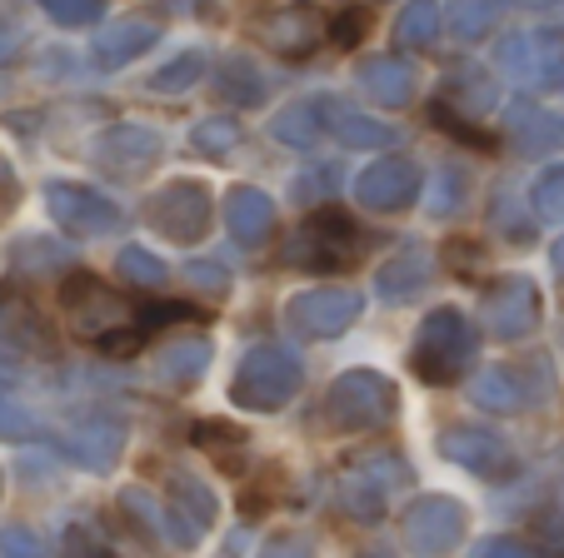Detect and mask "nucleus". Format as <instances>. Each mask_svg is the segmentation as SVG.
Returning <instances> with one entry per match:
<instances>
[{
	"mask_svg": "<svg viewBox=\"0 0 564 558\" xmlns=\"http://www.w3.org/2000/svg\"><path fill=\"white\" fill-rule=\"evenodd\" d=\"M355 80H360L365 96L384 110H405L420 90V70L405 61V55H370V61H360Z\"/></svg>",
	"mask_w": 564,
	"mask_h": 558,
	"instance_id": "obj_22",
	"label": "nucleus"
},
{
	"mask_svg": "<svg viewBox=\"0 0 564 558\" xmlns=\"http://www.w3.org/2000/svg\"><path fill=\"white\" fill-rule=\"evenodd\" d=\"M210 354L215 349L205 335L171 339L165 354H160V374H165V384H175V390H195V384L205 380V369H210Z\"/></svg>",
	"mask_w": 564,
	"mask_h": 558,
	"instance_id": "obj_28",
	"label": "nucleus"
},
{
	"mask_svg": "<svg viewBox=\"0 0 564 558\" xmlns=\"http://www.w3.org/2000/svg\"><path fill=\"white\" fill-rule=\"evenodd\" d=\"M360 315H365V295L340 285L300 289V295L285 299V325L305 339H340Z\"/></svg>",
	"mask_w": 564,
	"mask_h": 558,
	"instance_id": "obj_11",
	"label": "nucleus"
},
{
	"mask_svg": "<svg viewBox=\"0 0 564 558\" xmlns=\"http://www.w3.org/2000/svg\"><path fill=\"white\" fill-rule=\"evenodd\" d=\"M45 15H51L55 25H65V31H80V25H96L100 15H106V0H35Z\"/></svg>",
	"mask_w": 564,
	"mask_h": 558,
	"instance_id": "obj_38",
	"label": "nucleus"
},
{
	"mask_svg": "<svg viewBox=\"0 0 564 558\" xmlns=\"http://www.w3.org/2000/svg\"><path fill=\"white\" fill-rule=\"evenodd\" d=\"M550 260H554V270H560V280H564V240H554V250H550Z\"/></svg>",
	"mask_w": 564,
	"mask_h": 558,
	"instance_id": "obj_49",
	"label": "nucleus"
},
{
	"mask_svg": "<svg viewBox=\"0 0 564 558\" xmlns=\"http://www.w3.org/2000/svg\"><path fill=\"white\" fill-rule=\"evenodd\" d=\"M0 489H6V474H0Z\"/></svg>",
	"mask_w": 564,
	"mask_h": 558,
	"instance_id": "obj_52",
	"label": "nucleus"
},
{
	"mask_svg": "<svg viewBox=\"0 0 564 558\" xmlns=\"http://www.w3.org/2000/svg\"><path fill=\"white\" fill-rule=\"evenodd\" d=\"M505 130H510L514 150H524V155H554L564 140V120L540 110L534 100H514V106L505 110Z\"/></svg>",
	"mask_w": 564,
	"mask_h": 558,
	"instance_id": "obj_25",
	"label": "nucleus"
},
{
	"mask_svg": "<svg viewBox=\"0 0 564 558\" xmlns=\"http://www.w3.org/2000/svg\"><path fill=\"white\" fill-rule=\"evenodd\" d=\"M61 315L70 319V329L86 344H96L100 354L120 359V354H135L145 344V329H140L135 309L126 305L120 289H110L100 274L90 270H75L61 280Z\"/></svg>",
	"mask_w": 564,
	"mask_h": 558,
	"instance_id": "obj_1",
	"label": "nucleus"
},
{
	"mask_svg": "<svg viewBox=\"0 0 564 558\" xmlns=\"http://www.w3.org/2000/svg\"><path fill=\"white\" fill-rule=\"evenodd\" d=\"M116 504H120V514L130 518V528H140L150 544H165V548H195V544H200V534H195V528L185 524V518L175 514V508L165 504L160 494H150L145 484L120 489Z\"/></svg>",
	"mask_w": 564,
	"mask_h": 558,
	"instance_id": "obj_18",
	"label": "nucleus"
},
{
	"mask_svg": "<svg viewBox=\"0 0 564 558\" xmlns=\"http://www.w3.org/2000/svg\"><path fill=\"white\" fill-rule=\"evenodd\" d=\"M479 319H485V335L500 339V344L534 335L540 329V289H534L530 274H500L479 295Z\"/></svg>",
	"mask_w": 564,
	"mask_h": 558,
	"instance_id": "obj_10",
	"label": "nucleus"
},
{
	"mask_svg": "<svg viewBox=\"0 0 564 558\" xmlns=\"http://www.w3.org/2000/svg\"><path fill=\"white\" fill-rule=\"evenodd\" d=\"M440 0H405V11L394 21V41L405 45V51H425V45L440 41Z\"/></svg>",
	"mask_w": 564,
	"mask_h": 558,
	"instance_id": "obj_31",
	"label": "nucleus"
},
{
	"mask_svg": "<svg viewBox=\"0 0 564 558\" xmlns=\"http://www.w3.org/2000/svg\"><path fill=\"white\" fill-rule=\"evenodd\" d=\"M365 31H370V11H360V6H350V11H340L335 21H325V35H330L340 51H355V45L365 41Z\"/></svg>",
	"mask_w": 564,
	"mask_h": 558,
	"instance_id": "obj_42",
	"label": "nucleus"
},
{
	"mask_svg": "<svg viewBox=\"0 0 564 558\" xmlns=\"http://www.w3.org/2000/svg\"><path fill=\"white\" fill-rule=\"evenodd\" d=\"M205 80V55L200 51H181L175 61H165L155 75L145 80V90L150 96H185L191 85H200Z\"/></svg>",
	"mask_w": 564,
	"mask_h": 558,
	"instance_id": "obj_32",
	"label": "nucleus"
},
{
	"mask_svg": "<svg viewBox=\"0 0 564 558\" xmlns=\"http://www.w3.org/2000/svg\"><path fill=\"white\" fill-rule=\"evenodd\" d=\"M325 130V100H290L275 120H270V135L290 150H310Z\"/></svg>",
	"mask_w": 564,
	"mask_h": 558,
	"instance_id": "obj_30",
	"label": "nucleus"
},
{
	"mask_svg": "<svg viewBox=\"0 0 564 558\" xmlns=\"http://www.w3.org/2000/svg\"><path fill=\"white\" fill-rule=\"evenodd\" d=\"M530 205H534V220L564 225V165H550L540 179H534V185H530Z\"/></svg>",
	"mask_w": 564,
	"mask_h": 558,
	"instance_id": "obj_36",
	"label": "nucleus"
},
{
	"mask_svg": "<svg viewBox=\"0 0 564 558\" xmlns=\"http://www.w3.org/2000/svg\"><path fill=\"white\" fill-rule=\"evenodd\" d=\"M325 110H330V135L340 140L345 150H384V145H394V130L384 125V120H370V116H360V110H345L340 100H325Z\"/></svg>",
	"mask_w": 564,
	"mask_h": 558,
	"instance_id": "obj_29",
	"label": "nucleus"
},
{
	"mask_svg": "<svg viewBox=\"0 0 564 558\" xmlns=\"http://www.w3.org/2000/svg\"><path fill=\"white\" fill-rule=\"evenodd\" d=\"M305 384V364L285 344H256L240 354L230 380V400L246 414H280Z\"/></svg>",
	"mask_w": 564,
	"mask_h": 558,
	"instance_id": "obj_3",
	"label": "nucleus"
},
{
	"mask_svg": "<svg viewBox=\"0 0 564 558\" xmlns=\"http://www.w3.org/2000/svg\"><path fill=\"white\" fill-rule=\"evenodd\" d=\"M360 230L345 210L325 205L315 210L295 234L285 240V264L290 270H310V274H340V270H355L360 264Z\"/></svg>",
	"mask_w": 564,
	"mask_h": 558,
	"instance_id": "obj_6",
	"label": "nucleus"
},
{
	"mask_svg": "<svg viewBox=\"0 0 564 558\" xmlns=\"http://www.w3.org/2000/svg\"><path fill=\"white\" fill-rule=\"evenodd\" d=\"M246 439H250L246 429H235V424H225V419H205V424H195V444H200V449H210L220 469H235V463H240L235 453L246 449Z\"/></svg>",
	"mask_w": 564,
	"mask_h": 558,
	"instance_id": "obj_34",
	"label": "nucleus"
},
{
	"mask_svg": "<svg viewBox=\"0 0 564 558\" xmlns=\"http://www.w3.org/2000/svg\"><path fill=\"white\" fill-rule=\"evenodd\" d=\"M475 349H479V329L465 309H455V305L430 309V315L420 319L415 339H410V369H415V380H425V384H449L469 369Z\"/></svg>",
	"mask_w": 564,
	"mask_h": 558,
	"instance_id": "obj_2",
	"label": "nucleus"
},
{
	"mask_svg": "<svg viewBox=\"0 0 564 558\" xmlns=\"http://www.w3.org/2000/svg\"><path fill=\"white\" fill-rule=\"evenodd\" d=\"M191 145L200 150L205 160H225L235 145H240V120L230 116H205L191 125Z\"/></svg>",
	"mask_w": 564,
	"mask_h": 558,
	"instance_id": "obj_33",
	"label": "nucleus"
},
{
	"mask_svg": "<svg viewBox=\"0 0 564 558\" xmlns=\"http://www.w3.org/2000/svg\"><path fill=\"white\" fill-rule=\"evenodd\" d=\"M21 195H25V190H21V175L11 169V160L0 155V225H6L15 210H21Z\"/></svg>",
	"mask_w": 564,
	"mask_h": 558,
	"instance_id": "obj_45",
	"label": "nucleus"
},
{
	"mask_svg": "<svg viewBox=\"0 0 564 558\" xmlns=\"http://www.w3.org/2000/svg\"><path fill=\"white\" fill-rule=\"evenodd\" d=\"M215 90H220L230 106L256 110V106H265V96H270V75L260 70L246 51H235V55H225L220 70H215Z\"/></svg>",
	"mask_w": 564,
	"mask_h": 558,
	"instance_id": "obj_27",
	"label": "nucleus"
},
{
	"mask_svg": "<svg viewBox=\"0 0 564 558\" xmlns=\"http://www.w3.org/2000/svg\"><path fill=\"white\" fill-rule=\"evenodd\" d=\"M55 444L65 449V459H70L75 469L110 474L120 463V453H126V429H120L116 419H106V414H86V419H75Z\"/></svg>",
	"mask_w": 564,
	"mask_h": 558,
	"instance_id": "obj_17",
	"label": "nucleus"
},
{
	"mask_svg": "<svg viewBox=\"0 0 564 558\" xmlns=\"http://www.w3.org/2000/svg\"><path fill=\"white\" fill-rule=\"evenodd\" d=\"M160 155H165V135L150 125H135V120H126V125H110L106 135L90 145V160H96L100 175L110 179H140L150 175V169L160 165Z\"/></svg>",
	"mask_w": 564,
	"mask_h": 558,
	"instance_id": "obj_12",
	"label": "nucleus"
},
{
	"mask_svg": "<svg viewBox=\"0 0 564 558\" xmlns=\"http://www.w3.org/2000/svg\"><path fill=\"white\" fill-rule=\"evenodd\" d=\"M564 65V35L560 31H514L500 41V70L514 85L534 90V85H554Z\"/></svg>",
	"mask_w": 564,
	"mask_h": 558,
	"instance_id": "obj_16",
	"label": "nucleus"
},
{
	"mask_svg": "<svg viewBox=\"0 0 564 558\" xmlns=\"http://www.w3.org/2000/svg\"><path fill=\"white\" fill-rule=\"evenodd\" d=\"M155 41H160V25L130 15V21L106 25V31L90 41V55H96V65H106V70H126V65H135L145 51H155Z\"/></svg>",
	"mask_w": 564,
	"mask_h": 558,
	"instance_id": "obj_23",
	"label": "nucleus"
},
{
	"mask_svg": "<svg viewBox=\"0 0 564 558\" xmlns=\"http://www.w3.org/2000/svg\"><path fill=\"white\" fill-rule=\"evenodd\" d=\"M430 116H435V125H440V130H449V135L469 140V145H490V135H485V130H469V125H465V116H455V110H449L445 100H440V106L430 110Z\"/></svg>",
	"mask_w": 564,
	"mask_h": 558,
	"instance_id": "obj_46",
	"label": "nucleus"
},
{
	"mask_svg": "<svg viewBox=\"0 0 564 558\" xmlns=\"http://www.w3.org/2000/svg\"><path fill=\"white\" fill-rule=\"evenodd\" d=\"M25 55V25L15 15H0V70Z\"/></svg>",
	"mask_w": 564,
	"mask_h": 558,
	"instance_id": "obj_44",
	"label": "nucleus"
},
{
	"mask_svg": "<svg viewBox=\"0 0 564 558\" xmlns=\"http://www.w3.org/2000/svg\"><path fill=\"white\" fill-rule=\"evenodd\" d=\"M400 394L380 369H345L340 380L325 390V419L340 434H380L394 424Z\"/></svg>",
	"mask_w": 564,
	"mask_h": 558,
	"instance_id": "obj_5",
	"label": "nucleus"
},
{
	"mask_svg": "<svg viewBox=\"0 0 564 558\" xmlns=\"http://www.w3.org/2000/svg\"><path fill=\"white\" fill-rule=\"evenodd\" d=\"M0 558H51L41 534H31L25 524H6L0 528Z\"/></svg>",
	"mask_w": 564,
	"mask_h": 558,
	"instance_id": "obj_41",
	"label": "nucleus"
},
{
	"mask_svg": "<svg viewBox=\"0 0 564 558\" xmlns=\"http://www.w3.org/2000/svg\"><path fill=\"white\" fill-rule=\"evenodd\" d=\"M445 25H449L455 41H479V35L495 25V0H455L449 15H445Z\"/></svg>",
	"mask_w": 564,
	"mask_h": 558,
	"instance_id": "obj_35",
	"label": "nucleus"
},
{
	"mask_svg": "<svg viewBox=\"0 0 564 558\" xmlns=\"http://www.w3.org/2000/svg\"><path fill=\"white\" fill-rule=\"evenodd\" d=\"M260 558H315V548H310V538H300V534H275L265 548H260Z\"/></svg>",
	"mask_w": 564,
	"mask_h": 558,
	"instance_id": "obj_47",
	"label": "nucleus"
},
{
	"mask_svg": "<svg viewBox=\"0 0 564 558\" xmlns=\"http://www.w3.org/2000/svg\"><path fill=\"white\" fill-rule=\"evenodd\" d=\"M430 280H435V254L425 244H405L375 270V295L384 305H410V299H420L430 289Z\"/></svg>",
	"mask_w": 564,
	"mask_h": 558,
	"instance_id": "obj_20",
	"label": "nucleus"
},
{
	"mask_svg": "<svg viewBox=\"0 0 564 558\" xmlns=\"http://www.w3.org/2000/svg\"><path fill=\"white\" fill-rule=\"evenodd\" d=\"M435 444L449 463H459V469H469V474H479V479H510L514 474L510 439L485 429V424H445Z\"/></svg>",
	"mask_w": 564,
	"mask_h": 558,
	"instance_id": "obj_14",
	"label": "nucleus"
},
{
	"mask_svg": "<svg viewBox=\"0 0 564 558\" xmlns=\"http://www.w3.org/2000/svg\"><path fill=\"white\" fill-rule=\"evenodd\" d=\"M185 280H191L195 289H200V295H210V299H225L230 295V274L220 270V264H185Z\"/></svg>",
	"mask_w": 564,
	"mask_h": 558,
	"instance_id": "obj_43",
	"label": "nucleus"
},
{
	"mask_svg": "<svg viewBox=\"0 0 564 558\" xmlns=\"http://www.w3.org/2000/svg\"><path fill=\"white\" fill-rule=\"evenodd\" d=\"M415 195H420L415 160H375V165L355 179V200L370 215H400Z\"/></svg>",
	"mask_w": 564,
	"mask_h": 558,
	"instance_id": "obj_19",
	"label": "nucleus"
},
{
	"mask_svg": "<svg viewBox=\"0 0 564 558\" xmlns=\"http://www.w3.org/2000/svg\"><path fill=\"white\" fill-rule=\"evenodd\" d=\"M554 85H560V90H564V65H560V75H554Z\"/></svg>",
	"mask_w": 564,
	"mask_h": 558,
	"instance_id": "obj_50",
	"label": "nucleus"
},
{
	"mask_svg": "<svg viewBox=\"0 0 564 558\" xmlns=\"http://www.w3.org/2000/svg\"><path fill=\"white\" fill-rule=\"evenodd\" d=\"M210 220H215V205L200 179H165L145 200V225L175 244H200L210 234Z\"/></svg>",
	"mask_w": 564,
	"mask_h": 558,
	"instance_id": "obj_7",
	"label": "nucleus"
},
{
	"mask_svg": "<svg viewBox=\"0 0 564 558\" xmlns=\"http://www.w3.org/2000/svg\"><path fill=\"white\" fill-rule=\"evenodd\" d=\"M459 195H465V175H459L455 165H449V169H440V175H435V185H430V215H435V220H445V215H455V210H459Z\"/></svg>",
	"mask_w": 564,
	"mask_h": 558,
	"instance_id": "obj_39",
	"label": "nucleus"
},
{
	"mask_svg": "<svg viewBox=\"0 0 564 558\" xmlns=\"http://www.w3.org/2000/svg\"><path fill=\"white\" fill-rule=\"evenodd\" d=\"M225 230L240 244H265L270 230H275V200L256 185H235L225 195Z\"/></svg>",
	"mask_w": 564,
	"mask_h": 558,
	"instance_id": "obj_24",
	"label": "nucleus"
},
{
	"mask_svg": "<svg viewBox=\"0 0 564 558\" xmlns=\"http://www.w3.org/2000/svg\"><path fill=\"white\" fill-rule=\"evenodd\" d=\"M400 479H410V463L394 449H360L340 463V479H335V499L355 524H380L390 494L400 489Z\"/></svg>",
	"mask_w": 564,
	"mask_h": 558,
	"instance_id": "obj_4",
	"label": "nucleus"
},
{
	"mask_svg": "<svg viewBox=\"0 0 564 558\" xmlns=\"http://www.w3.org/2000/svg\"><path fill=\"white\" fill-rule=\"evenodd\" d=\"M475 558H540V554H534L524 538H505V534H500V538H485Z\"/></svg>",
	"mask_w": 564,
	"mask_h": 558,
	"instance_id": "obj_48",
	"label": "nucleus"
},
{
	"mask_svg": "<svg viewBox=\"0 0 564 558\" xmlns=\"http://www.w3.org/2000/svg\"><path fill=\"white\" fill-rule=\"evenodd\" d=\"M0 349H11V354H55V335L51 325L41 319V309L31 305V295L21 289H6L0 295Z\"/></svg>",
	"mask_w": 564,
	"mask_h": 558,
	"instance_id": "obj_21",
	"label": "nucleus"
},
{
	"mask_svg": "<svg viewBox=\"0 0 564 558\" xmlns=\"http://www.w3.org/2000/svg\"><path fill=\"white\" fill-rule=\"evenodd\" d=\"M45 210H51V220L61 225L65 234H75V240H100V234H116L120 225H126L116 200H106V195L90 190V185H75V179H51V185H45Z\"/></svg>",
	"mask_w": 564,
	"mask_h": 558,
	"instance_id": "obj_9",
	"label": "nucleus"
},
{
	"mask_svg": "<svg viewBox=\"0 0 564 558\" xmlns=\"http://www.w3.org/2000/svg\"><path fill=\"white\" fill-rule=\"evenodd\" d=\"M465 504L449 494H420L405 504L400 514V534H405V548L415 558H440L465 538Z\"/></svg>",
	"mask_w": 564,
	"mask_h": 558,
	"instance_id": "obj_8",
	"label": "nucleus"
},
{
	"mask_svg": "<svg viewBox=\"0 0 564 558\" xmlns=\"http://www.w3.org/2000/svg\"><path fill=\"white\" fill-rule=\"evenodd\" d=\"M116 270H120V280H130V285H140V289L165 285V264H160L150 250H140V244H126V250H120Z\"/></svg>",
	"mask_w": 564,
	"mask_h": 558,
	"instance_id": "obj_37",
	"label": "nucleus"
},
{
	"mask_svg": "<svg viewBox=\"0 0 564 558\" xmlns=\"http://www.w3.org/2000/svg\"><path fill=\"white\" fill-rule=\"evenodd\" d=\"M250 35H256L265 51L285 55V61H305V55H315L319 41H325V15H319V6H310V0H295V6H275V11L256 15Z\"/></svg>",
	"mask_w": 564,
	"mask_h": 558,
	"instance_id": "obj_15",
	"label": "nucleus"
},
{
	"mask_svg": "<svg viewBox=\"0 0 564 558\" xmlns=\"http://www.w3.org/2000/svg\"><path fill=\"white\" fill-rule=\"evenodd\" d=\"M0 434H6V439H35V434H41V419L25 409V400L0 394Z\"/></svg>",
	"mask_w": 564,
	"mask_h": 558,
	"instance_id": "obj_40",
	"label": "nucleus"
},
{
	"mask_svg": "<svg viewBox=\"0 0 564 558\" xmlns=\"http://www.w3.org/2000/svg\"><path fill=\"white\" fill-rule=\"evenodd\" d=\"M165 504H171L195 534H210L215 518H220V499H215V489L205 484L200 474H191V469H171V499H165Z\"/></svg>",
	"mask_w": 564,
	"mask_h": 558,
	"instance_id": "obj_26",
	"label": "nucleus"
},
{
	"mask_svg": "<svg viewBox=\"0 0 564 558\" xmlns=\"http://www.w3.org/2000/svg\"><path fill=\"white\" fill-rule=\"evenodd\" d=\"M90 558H110V554H90Z\"/></svg>",
	"mask_w": 564,
	"mask_h": 558,
	"instance_id": "obj_51",
	"label": "nucleus"
},
{
	"mask_svg": "<svg viewBox=\"0 0 564 558\" xmlns=\"http://www.w3.org/2000/svg\"><path fill=\"white\" fill-rule=\"evenodd\" d=\"M550 394V369L544 364H495L469 384V400L485 414H524Z\"/></svg>",
	"mask_w": 564,
	"mask_h": 558,
	"instance_id": "obj_13",
	"label": "nucleus"
}]
</instances>
